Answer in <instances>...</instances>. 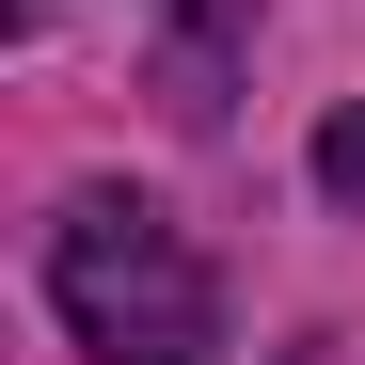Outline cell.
I'll use <instances>...</instances> for the list:
<instances>
[{"label": "cell", "mask_w": 365, "mask_h": 365, "mask_svg": "<svg viewBox=\"0 0 365 365\" xmlns=\"http://www.w3.org/2000/svg\"><path fill=\"white\" fill-rule=\"evenodd\" d=\"M48 302H64L80 365H207L222 349V302L191 270V238H175L143 191H80L48 222Z\"/></svg>", "instance_id": "cell-1"}, {"label": "cell", "mask_w": 365, "mask_h": 365, "mask_svg": "<svg viewBox=\"0 0 365 365\" xmlns=\"http://www.w3.org/2000/svg\"><path fill=\"white\" fill-rule=\"evenodd\" d=\"M318 191H334V207H365V111H334V128H318Z\"/></svg>", "instance_id": "cell-2"}]
</instances>
